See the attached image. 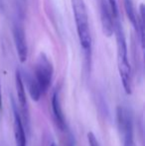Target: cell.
I'll return each instance as SVG.
<instances>
[{
    "instance_id": "6da1fadb",
    "label": "cell",
    "mask_w": 145,
    "mask_h": 146,
    "mask_svg": "<svg viewBox=\"0 0 145 146\" xmlns=\"http://www.w3.org/2000/svg\"><path fill=\"white\" fill-rule=\"evenodd\" d=\"M114 22V33L116 37V49H117V67L119 72L120 80L123 86L124 92L127 94L132 92V76L131 68L127 58V44L125 36L122 29V25L118 19L113 20Z\"/></svg>"
},
{
    "instance_id": "7a4b0ae2",
    "label": "cell",
    "mask_w": 145,
    "mask_h": 146,
    "mask_svg": "<svg viewBox=\"0 0 145 146\" xmlns=\"http://www.w3.org/2000/svg\"><path fill=\"white\" fill-rule=\"evenodd\" d=\"M72 9L75 17V26H77V33L79 37V44L83 50L85 51L87 59L91 61V35L89 30V17L85 7V3L83 0H71Z\"/></svg>"
},
{
    "instance_id": "3957f363",
    "label": "cell",
    "mask_w": 145,
    "mask_h": 146,
    "mask_svg": "<svg viewBox=\"0 0 145 146\" xmlns=\"http://www.w3.org/2000/svg\"><path fill=\"white\" fill-rule=\"evenodd\" d=\"M54 68L48 57L44 53H40L37 58L35 69H34V78L41 90L42 94H46L52 84Z\"/></svg>"
},
{
    "instance_id": "277c9868",
    "label": "cell",
    "mask_w": 145,
    "mask_h": 146,
    "mask_svg": "<svg viewBox=\"0 0 145 146\" xmlns=\"http://www.w3.org/2000/svg\"><path fill=\"white\" fill-rule=\"evenodd\" d=\"M117 122L123 135V146H135L133 135V118L128 108L124 106L117 108Z\"/></svg>"
},
{
    "instance_id": "5b68a950",
    "label": "cell",
    "mask_w": 145,
    "mask_h": 146,
    "mask_svg": "<svg viewBox=\"0 0 145 146\" xmlns=\"http://www.w3.org/2000/svg\"><path fill=\"white\" fill-rule=\"evenodd\" d=\"M15 85H16V92H17L18 102L20 104V110L23 114V120L26 124V129L28 131L30 130V113L29 108H28V102L26 98L25 87H24V82L21 77L20 71H16L15 74Z\"/></svg>"
},
{
    "instance_id": "8992f818",
    "label": "cell",
    "mask_w": 145,
    "mask_h": 146,
    "mask_svg": "<svg viewBox=\"0 0 145 146\" xmlns=\"http://www.w3.org/2000/svg\"><path fill=\"white\" fill-rule=\"evenodd\" d=\"M12 33H13V40L18 58L21 63H25L28 57V46L24 28L19 23H15L13 25Z\"/></svg>"
},
{
    "instance_id": "52a82bcc",
    "label": "cell",
    "mask_w": 145,
    "mask_h": 146,
    "mask_svg": "<svg viewBox=\"0 0 145 146\" xmlns=\"http://www.w3.org/2000/svg\"><path fill=\"white\" fill-rule=\"evenodd\" d=\"M99 11H101V28L103 34L107 37H111L114 32V22L112 19L109 5L105 0H99Z\"/></svg>"
},
{
    "instance_id": "ba28073f",
    "label": "cell",
    "mask_w": 145,
    "mask_h": 146,
    "mask_svg": "<svg viewBox=\"0 0 145 146\" xmlns=\"http://www.w3.org/2000/svg\"><path fill=\"white\" fill-rule=\"evenodd\" d=\"M12 108H13V118H14V135H15V143L16 146H27L26 145V134L25 127H24L23 121L21 115L16 106L15 102L12 98Z\"/></svg>"
},
{
    "instance_id": "9c48e42d",
    "label": "cell",
    "mask_w": 145,
    "mask_h": 146,
    "mask_svg": "<svg viewBox=\"0 0 145 146\" xmlns=\"http://www.w3.org/2000/svg\"><path fill=\"white\" fill-rule=\"evenodd\" d=\"M52 111L56 123L61 130H65L67 128L65 115L63 113L62 106H61V98H60V92L56 90L52 96Z\"/></svg>"
},
{
    "instance_id": "30bf717a",
    "label": "cell",
    "mask_w": 145,
    "mask_h": 146,
    "mask_svg": "<svg viewBox=\"0 0 145 146\" xmlns=\"http://www.w3.org/2000/svg\"><path fill=\"white\" fill-rule=\"evenodd\" d=\"M21 77L24 78V80H25L26 86H27L28 92H29L31 98L33 100H35V102H38L43 94L41 92V90L39 88L38 84H37L34 76L30 73H24V76H22L21 74Z\"/></svg>"
},
{
    "instance_id": "8fae6325",
    "label": "cell",
    "mask_w": 145,
    "mask_h": 146,
    "mask_svg": "<svg viewBox=\"0 0 145 146\" xmlns=\"http://www.w3.org/2000/svg\"><path fill=\"white\" fill-rule=\"evenodd\" d=\"M124 10L127 15V18L129 19L130 23L132 24L135 30H137V14H136L134 4L132 0H123Z\"/></svg>"
},
{
    "instance_id": "7c38bea8",
    "label": "cell",
    "mask_w": 145,
    "mask_h": 146,
    "mask_svg": "<svg viewBox=\"0 0 145 146\" xmlns=\"http://www.w3.org/2000/svg\"><path fill=\"white\" fill-rule=\"evenodd\" d=\"M137 33H139L141 47H144V6H139V15H137Z\"/></svg>"
},
{
    "instance_id": "4fadbf2b",
    "label": "cell",
    "mask_w": 145,
    "mask_h": 146,
    "mask_svg": "<svg viewBox=\"0 0 145 146\" xmlns=\"http://www.w3.org/2000/svg\"><path fill=\"white\" fill-rule=\"evenodd\" d=\"M107 3L109 5L110 11H111V15L113 17V20L118 19L119 16H118V7H117V2L116 0H107Z\"/></svg>"
},
{
    "instance_id": "5bb4252c",
    "label": "cell",
    "mask_w": 145,
    "mask_h": 146,
    "mask_svg": "<svg viewBox=\"0 0 145 146\" xmlns=\"http://www.w3.org/2000/svg\"><path fill=\"white\" fill-rule=\"evenodd\" d=\"M87 142H89V146H101L99 140L93 132L87 133Z\"/></svg>"
},
{
    "instance_id": "9a60e30c",
    "label": "cell",
    "mask_w": 145,
    "mask_h": 146,
    "mask_svg": "<svg viewBox=\"0 0 145 146\" xmlns=\"http://www.w3.org/2000/svg\"><path fill=\"white\" fill-rule=\"evenodd\" d=\"M67 144H68V146H75V139H73V135L69 134V138H68V142H67Z\"/></svg>"
},
{
    "instance_id": "2e32d148",
    "label": "cell",
    "mask_w": 145,
    "mask_h": 146,
    "mask_svg": "<svg viewBox=\"0 0 145 146\" xmlns=\"http://www.w3.org/2000/svg\"><path fill=\"white\" fill-rule=\"evenodd\" d=\"M2 106V98H1V87H0V110H1Z\"/></svg>"
},
{
    "instance_id": "e0dca14e",
    "label": "cell",
    "mask_w": 145,
    "mask_h": 146,
    "mask_svg": "<svg viewBox=\"0 0 145 146\" xmlns=\"http://www.w3.org/2000/svg\"><path fill=\"white\" fill-rule=\"evenodd\" d=\"M50 146H57L56 144H55V143H52V144H51Z\"/></svg>"
}]
</instances>
